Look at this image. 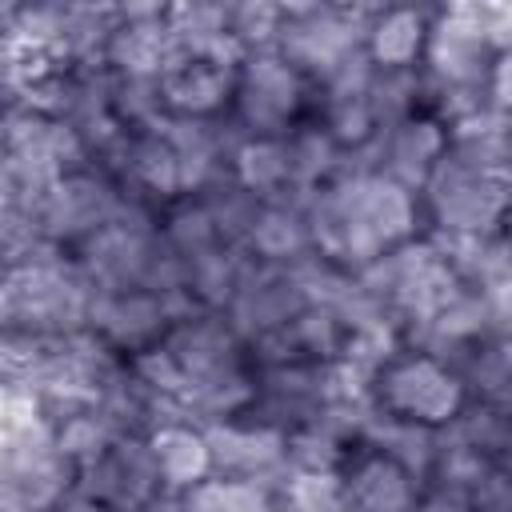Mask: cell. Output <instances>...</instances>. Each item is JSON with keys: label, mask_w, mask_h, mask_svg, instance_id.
<instances>
[{"label": "cell", "mask_w": 512, "mask_h": 512, "mask_svg": "<svg viewBox=\"0 0 512 512\" xmlns=\"http://www.w3.org/2000/svg\"><path fill=\"white\" fill-rule=\"evenodd\" d=\"M52 424V444H56V452L80 472L84 464H92L112 440H116V432H112V424L96 412V408H76V412H64V416H56V420H48Z\"/></svg>", "instance_id": "28"}, {"label": "cell", "mask_w": 512, "mask_h": 512, "mask_svg": "<svg viewBox=\"0 0 512 512\" xmlns=\"http://www.w3.org/2000/svg\"><path fill=\"white\" fill-rule=\"evenodd\" d=\"M160 344L180 364L188 388L252 368L248 344L240 340V332L228 324L224 312H192V316H180V320H172V328L164 332Z\"/></svg>", "instance_id": "9"}, {"label": "cell", "mask_w": 512, "mask_h": 512, "mask_svg": "<svg viewBox=\"0 0 512 512\" xmlns=\"http://www.w3.org/2000/svg\"><path fill=\"white\" fill-rule=\"evenodd\" d=\"M444 440L460 444V448H472L496 464L508 460V444H512V428H508V408H496V404H480V400H468L460 408V416L440 428Z\"/></svg>", "instance_id": "24"}, {"label": "cell", "mask_w": 512, "mask_h": 512, "mask_svg": "<svg viewBox=\"0 0 512 512\" xmlns=\"http://www.w3.org/2000/svg\"><path fill=\"white\" fill-rule=\"evenodd\" d=\"M280 20H284V4H264V0L228 4V32L244 48V56L272 52L276 36H280Z\"/></svg>", "instance_id": "32"}, {"label": "cell", "mask_w": 512, "mask_h": 512, "mask_svg": "<svg viewBox=\"0 0 512 512\" xmlns=\"http://www.w3.org/2000/svg\"><path fill=\"white\" fill-rule=\"evenodd\" d=\"M4 272H8V260H4V252H0V276H4Z\"/></svg>", "instance_id": "40"}, {"label": "cell", "mask_w": 512, "mask_h": 512, "mask_svg": "<svg viewBox=\"0 0 512 512\" xmlns=\"http://www.w3.org/2000/svg\"><path fill=\"white\" fill-rule=\"evenodd\" d=\"M468 508L472 512H512V480L508 464H492L472 488H468Z\"/></svg>", "instance_id": "35"}, {"label": "cell", "mask_w": 512, "mask_h": 512, "mask_svg": "<svg viewBox=\"0 0 512 512\" xmlns=\"http://www.w3.org/2000/svg\"><path fill=\"white\" fill-rule=\"evenodd\" d=\"M164 12L168 4H116V28L100 64L120 80H160L172 56Z\"/></svg>", "instance_id": "12"}, {"label": "cell", "mask_w": 512, "mask_h": 512, "mask_svg": "<svg viewBox=\"0 0 512 512\" xmlns=\"http://www.w3.org/2000/svg\"><path fill=\"white\" fill-rule=\"evenodd\" d=\"M16 292L20 336L32 340H64L88 332V312L96 288L80 272L76 256L64 248H44L32 260L4 272Z\"/></svg>", "instance_id": "1"}, {"label": "cell", "mask_w": 512, "mask_h": 512, "mask_svg": "<svg viewBox=\"0 0 512 512\" xmlns=\"http://www.w3.org/2000/svg\"><path fill=\"white\" fill-rule=\"evenodd\" d=\"M12 104H16V100H12V96L0 88V124H4V116H8V108H12Z\"/></svg>", "instance_id": "39"}, {"label": "cell", "mask_w": 512, "mask_h": 512, "mask_svg": "<svg viewBox=\"0 0 512 512\" xmlns=\"http://www.w3.org/2000/svg\"><path fill=\"white\" fill-rule=\"evenodd\" d=\"M284 460L288 472H304V468H344L348 448L336 444L328 432H320L316 424H300L288 432L284 440Z\"/></svg>", "instance_id": "34"}, {"label": "cell", "mask_w": 512, "mask_h": 512, "mask_svg": "<svg viewBox=\"0 0 512 512\" xmlns=\"http://www.w3.org/2000/svg\"><path fill=\"white\" fill-rule=\"evenodd\" d=\"M300 308H304V296L292 284L288 268L284 264H260V260L248 256L224 316L240 332V340L252 344L260 336H272V332L288 328Z\"/></svg>", "instance_id": "11"}, {"label": "cell", "mask_w": 512, "mask_h": 512, "mask_svg": "<svg viewBox=\"0 0 512 512\" xmlns=\"http://www.w3.org/2000/svg\"><path fill=\"white\" fill-rule=\"evenodd\" d=\"M20 332V312H16V292L8 284V276H0V340Z\"/></svg>", "instance_id": "38"}, {"label": "cell", "mask_w": 512, "mask_h": 512, "mask_svg": "<svg viewBox=\"0 0 512 512\" xmlns=\"http://www.w3.org/2000/svg\"><path fill=\"white\" fill-rule=\"evenodd\" d=\"M168 328H172V312H168L164 296H156V292L124 288V292H96L92 296L88 332H96L124 360L160 344Z\"/></svg>", "instance_id": "13"}, {"label": "cell", "mask_w": 512, "mask_h": 512, "mask_svg": "<svg viewBox=\"0 0 512 512\" xmlns=\"http://www.w3.org/2000/svg\"><path fill=\"white\" fill-rule=\"evenodd\" d=\"M196 196H200V204L208 208V216H212V224H216V232H220V244L244 248V240H248V232H252V224H256V212H260V196L244 192L232 176L212 180V184H208L204 192H196Z\"/></svg>", "instance_id": "26"}, {"label": "cell", "mask_w": 512, "mask_h": 512, "mask_svg": "<svg viewBox=\"0 0 512 512\" xmlns=\"http://www.w3.org/2000/svg\"><path fill=\"white\" fill-rule=\"evenodd\" d=\"M368 16L372 8L364 4H284L276 52L316 84L348 52L364 48Z\"/></svg>", "instance_id": "5"}, {"label": "cell", "mask_w": 512, "mask_h": 512, "mask_svg": "<svg viewBox=\"0 0 512 512\" xmlns=\"http://www.w3.org/2000/svg\"><path fill=\"white\" fill-rule=\"evenodd\" d=\"M288 344L296 348L300 360H316V364H332L340 356L344 344V324L328 304H304L292 324L284 328Z\"/></svg>", "instance_id": "30"}, {"label": "cell", "mask_w": 512, "mask_h": 512, "mask_svg": "<svg viewBox=\"0 0 512 512\" xmlns=\"http://www.w3.org/2000/svg\"><path fill=\"white\" fill-rule=\"evenodd\" d=\"M424 232L436 236H500L508 208V176L460 156L452 144L420 188Z\"/></svg>", "instance_id": "2"}, {"label": "cell", "mask_w": 512, "mask_h": 512, "mask_svg": "<svg viewBox=\"0 0 512 512\" xmlns=\"http://www.w3.org/2000/svg\"><path fill=\"white\" fill-rule=\"evenodd\" d=\"M244 260H248V252L244 248H228V244H216V248L184 260V268H188L184 292L192 296V304L204 308V312H224L232 292H236V284H240Z\"/></svg>", "instance_id": "22"}, {"label": "cell", "mask_w": 512, "mask_h": 512, "mask_svg": "<svg viewBox=\"0 0 512 512\" xmlns=\"http://www.w3.org/2000/svg\"><path fill=\"white\" fill-rule=\"evenodd\" d=\"M368 108L376 116V128H392L416 112H424V76L420 68H404V72H372L368 80Z\"/></svg>", "instance_id": "27"}, {"label": "cell", "mask_w": 512, "mask_h": 512, "mask_svg": "<svg viewBox=\"0 0 512 512\" xmlns=\"http://www.w3.org/2000/svg\"><path fill=\"white\" fill-rule=\"evenodd\" d=\"M76 488L112 512H140L156 492H164L144 436H116L92 464L76 472Z\"/></svg>", "instance_id": "10"}, {"label": "cell", "mask_w": 512, "mask_h": 512, "mask_svg": "<svg viewBox=\"0 0 512 512\" xmlns=\"http://www.w3.org/2000/svg\"><path fill=\"white\" fill-rule=\"evenodd\" d=\"M284 144H288V164H292V188L296 192H316V188H324L340 176L344 152L336 148V140L312 116L300 120L284 136Z\"/></svg>", "instance_id": "23"}, {"label": "cell", "mask_w": 512, "mask_h": 512, "mask_svg": "<svg viewBox=\"0 0 512 512\" xmlns=\"http://www.w3.org/2000/svg\"><path fill=\"white\" fill-rule=\"evenodd\" d=\"M344 508L340 512H412L420 480L372 448H352L344 468Z\"/></svg>", "instance_id": "16"}, {"label": "cell", "mask_w": 512, "mask_h": 512, "mask_svg": "<svg viewBox=\"0 0 512 512\" xmlns=\"http://www.w3.org/2000/svg\"><path fill=\"white\" fill-rule=\"evenodd\" d=\"M428 20H432V8H412V4L372 8L368 28H364L368 64L380 72L420 68V56L428 44Z\"/></svg>", "instance_id": "17"}, {"label": "cell", "mask_w": 512, "mask_h": 512, "mask_svg": "<svg viewBox=\"0 0 512 512\" xmlns=\"http://www.w3.org/2000/svg\"><path fill=\"white\" fill-rule=\"evenodd\" d=\"M160 236L168 240V248H176L184 260L208 252L220 244V232L208 216V208L200 204V196H180L172 204L160 208Z\"/></svg>", "instance_id": "29"}, {"label": "cell", "mask_w": 512, "mask_h": 512, "mask_svg": "<svg viewBox=\"0 0 512 512\" xmlns=\"http://www.w3.org/2000/svg\"><path fill=\"white\" fill-rule=\"evenodd\" d=\"M372 392V404L384 412V416H396V420H412V424H428V428H448L460 408L468 404V392L460 384V376L424 356V352H396L368 384Z\"/></svg>", "instance_id": "4"}, {"label": "cell", "mask_w": 512, "mask_h": 512, "mask_svg": "<svg viewBox=\"0 0 512 512\" xmlns=\"http://www.w3.org/2000/svg\"><path fill=\"white\" fill-rule=\"evenodd\" d=\"M48 512H112V508H108V504H100V500H92L84 488H76V484H72L64 496H56V504H52Z\"/></svg>", "instance_id": "37"}, {"label": "cell", "mask_w": 512, "mask_h": 512, "mask_svg": "<svg viewBox=\"0 0 512 512\" xmlns=\"http://www.w3.org/2000/svg\"><path fill=\"white\" fill-rule=\"evenodd\" d=\"M360 448H372V452L388 456L392 464H400L408 476H416L424 484L432 476V464H436V452H440V428L396 420V416H384L376 408V416H372Z\"/></svg>", "instance_id": "20"}, {"label": "cell", "mask_w": 512, "mask_h": 512, "mask_svg": "<svg viewBox=\"0 0 512 512\" xmlns=\"http://www.w3.org/2000/svg\"><path fill=\"white\" fill-rule=\"evenodd\" d=\"M228 176L260 200L292 192V164L284 136H240L228 156Z\"/></svg>", "instance_id": "21"}, {"label": "cell", "mask_w": 512, "mask_h": 512, "mask_svg": "<svg viewBox=\"0 0 512 512\" xmlns=\"http://www.w3.org/2000/svg\"><path fill=\"white\" fill-rule=\"evenodd\" d=\"M304 200H308V192H296V188L280 192L272 200H260L256 224L244 240V252L260 264H292L304 252H312Z\"/></svg>", "instance_id": "18"}, {"label": "cell", "mask_w": 512, "mask_h": 512, "mask_svg": "<svg viewBox=\"0 0 512 512\" xmlns=\"http://www.w3.org/2000/svg\"><path fill=\"white\" fill-rule=\"evenodd\" d=\"M212 456V476L228 480H256L268 488H280L288 476L284 460V440L288 432L276 424H264L256 416H232V420H212L200 424Z\"/></svg>", "instance_id": "8"}, {"label": "cell", "mask_w": 512, "mask_h": 512, "mask_svg": "<svg viewBox=\"0 0 512 512\" xmlns=\"http://www.w3.org/2000/svg\"><path fill=\"white\" fill-rule=\"evenodd\" d=\"M412 512H472V508H468V500H464L460 492H452V488H440V484H420Z\"/></svg>", "instance_id": "36"}, {"label": "cell", "mask_w": 512, "mask_h": 512, "mask_svg": "<svg viewBox=\"0 0 512 512\" xmlns=\"http://www.w3.org/2000/svg\"><path fill=\"white\" fill-rule=\"evenodd\" d=\"M160 108L172 120H220L232 104L236 72L216 68L208 60L172 56L160 72Z\"/></svg>", "instance_id": "15"}, {"label": "cell", "mask_w": 512, "mask_h": 512, "mask_svg": "<svg viewBox=\"0 0 512 512\" xmlns=\"http://www.w3.org/2000/svg\"><path fill=\"white\" fill-rule=\"evenodd\" d=\"M280 512H340L344 508V476L340 468H304L288 472L276 488Z\"/></svg>", "instance_id": "31"}, {"label": "cell", "mask_w": 512, "mask_h": 512, "mask_svg": "<svg viewBox=\"0 0 512 512\" xmlns=\"http://www.w3.org/2000/svg\"><path fill=\"white\" fill-rule=\"evenodd\" d=\"M184 512H280V500L268 484L208 476L184 492Z\"/></svg>", "instance_id": "25"}, {"label": "cell", "mask_w": 512, "mask_h": 512, "mask_svg": "<svg viewBox=\"0 0 512 512\" xmlns=\"http://www.w3.org/2000/svg\"><path fill=\"white\" fill-rule=\"evenodd\" d=\"M448 152V124H440L432 112H416L384 132H376V172L404 184L420 196L424 180Z\"/></svg>", "instance_id": "14"}, {"label": "cell", "mask_w": 512, "mask_h": 512, "mask_svg": "<svg viewBox=\"0 0 512 512\" xmlns=\"http://www.w3.org/2000/svg\"><path fill=\"white\" fill-rule=\"evenodd\" d=\"M308 116L312 84L296 64H288L276 48L244 56L228 104V120L240 128V136H288Z\"/></svg>", "instance_id": "3"}, {"label": "cell", "mask_w": 512, "mask_h": 512, "mask_svg": "<svg viewBox=\"0 0 512 512\" xmlns=\"http://www.w3.org/2000/svg\"><path fill=\"white\" fill-rule=\"evenodd\" d=\"M120 200H124L120 184L108 172L88 164L80 172L60 176L44 192V200H40V228H44L48 244L72 252V248H80L88 236H96L116 216Z\"/></svg>", "instance_id": "7"}, {"label": "cell", "mask_w": 512, "mask_h": 512, "mask_svg": "<svg viewBox=\"0 0 512 512\" xmlns=\"http://www.w3.org/2000/svg\"><path fill=\"white\" fill-rule=\"evenodd\" d=\"M488 4H444L432 8L428 44L420 56L424 88H484L492 60L500 56L484 28ZM508 56V52H504Z\"/></svg>", "instance_id": "6"}, {"label": "cell", "mask_w": 512, "mask_h": 512, "mask_svg": "<svg viewBox=\"0 0 512 512\" xmlns=\"http://www.w3.org/2000/svg\"><path fill=\"white\" fill-rule=\"evenodd\" d=\"M148 452L160 476L164 492L184 496L188 488H196L200 480L212 476V456H208V440L204 428L196 420H172V424H156L148 436Z\"/></svg>", "instance_id": "19"}, {"label": "cell", "mask_w": 512, "mask_h": 512, "mask_svg": "<svg viewBox=\"0 0 512 512\" xmlns=\"http://www.w3.org/2000/svg\"><path fill=\"white\" fill-rule=\"evenodd\" d=\"M112 116H116L128 132L156 128V124L164 120L160 84H156V80H120V76H112Z\"/></svg>", "instance_id": "33"}]
</instances>
